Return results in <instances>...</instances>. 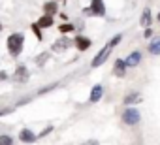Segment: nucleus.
Instances as JSON below:
<instances>
[{
	"label": "nucleus",
	"instance_id": "nucleus-1",
	"mask_svg": "<svg viewBox=\"0 0 160 145\" xmlns=\"http://www.w3.org/2000/svg\"><path fill=\"white\" fill-rule=\"evenodd\" d=\"M121 40H122V34H117V36H113V40H111V42H109V43H108V45H106V47H104V49H102V51H100L96 57H94V58H92V68H98V66H102V64L108 60V57L111 55V49H113V47H115V45H117Z\"/></svg>",
	"mask_w": 160,
	"mask_h": 145
},
{
	"label": "nucleus",
	"instance_id": "nucleus-2",
	"mask_svg": "<svg viewBox=\"0 0 160 145\" xmlns=\"http://www.w3.org/2000/svg\"><path fill=\"white\" fill-rule=\"evenodd\" d=\"M23 43H25V36H23L21 32L12 34V36L8 38V51H10V55H12V57L21 55V51H23Z\"/></svg>",
	"mask_w": 160,
	"mask_h": 145
},
{
	"label": "nucleus",
	"instance_id": "nucleus-3",
	"mask_svg": "<svg viewBox=\"0 0 160 145\" xmlns=\"http://www.w3.org/2000/svg\"><path fill=\"white\" fill-rule=\"evenodd\" d=\"M139 111L138 109H134V108H128V109H124L122 111V122H126V124H138L139 122Z\"/></svg>",
	"mask_w": 160,
	"mask_h": 145
},
{
	"label": "nucleus",
	"instance_id": "nucleus-4",
	"mask_svg": "<svg viewBox=\"0 0 160 145\" xmlns=\"http://www.w3.org/2000/svg\"><path fill=\"white\" fill-rule=\"evenodd\" d=\"M87 13H89V15H104V13H106L104 2H102V0H92V4H91V8L87 10Z\"/></svg>",
	"mask_w": 160,
	"mask_h": 145
},
{
	"label": "nucleus",
	"instance_id": "nucleus-5",
	"mask_svg": "<svg viewBox=\"0 0 160 145\" xmlns=\"http://www.w3.org/2000/svg\"><path fill=\"white\" fill-rule=\"evenodd\" d=\"M73 43H75V47H77L79 51H87L92 42H91L89 38H85V36H77V38L73 40Z\"/></svg>",
	"mask_w": 160,
	"mask_h": 145
},
{
	"label": "nucleus",
	"instance_id": "nucleus-6",
	"mask_svg": "<svg viewBox=\"0 0 160 145\" xmlns=\"http://www.w3.org/2000/svg\"><path fill=\"white\" fill-rule=\"evenodd\" d=\"M139 60H141V53H139V51H134V53H130V55H128V58L124 60V64H126V66H130V68H134V66H138V64H139Z\"/></svg>",
	"mask_w": 160,
	"mask_h": 145
},
{
	"label": "nucleus",
	"instance_id": "nucleus-7",
	"mask_svg": "<svg viewBox=\"0 0 160 145\" xmlns=\"http://www.w3.org/2000/svg\"><path fill=\"white\" fill-rule=\"evenodd\" d=\"M113 74H115L117 78H122V76L126 74V64H124V60H117V62H115V66H113Z\"/></svg>",
	"mask_w": 160,
	"mask_h": 145
},
{
	"label": "nucleus",
	"instance_id": "nucleus-8",
	"mask_svg": "<svg viewBox=\"0 0 160 145\" xmlns=\"http://www.w3.org/2000/svg\"><path fill=\"white\" fill-rule=\"evenodd\" d=\"M68 47H70V42H68L66 38H62V40H57V42H55L53 51H55V53H62V51H66Z\"/></svg>",
	"mask_w": 160,
	"mask_h": 145
},
{
	"label": "nucleus",
	"instance_id": "nucleus-9",
	"mask_svg": "<svg viewBox=\"0 0 160 145\" xmlns=\"http://www.w3.org/2000/svg\"><path fill=\"white\" fill-rule=\"evenodd\" d=\"M15 79H19V81H27L28 79V70H27V66H19L17 70H15Z\"/></svg>",
	"mask_w": 160,
	"mask_h": 145
},
{
	"label": "nucleus",
	"instance_id": "nucleus-10",
	"mask_svg": "<svg viewBox=\"0 0 160 145\" xmlns=\"http://www.w3.org/2000/svg\"><path fill=\"white\" fill-rule=\"evenodd\" d=\"M19 139H21L23 143H32V141L36 139V136H34L30 130H27V128H25V130H21V134H19Z\"/></svg>",
	"mask_w": 160,
	"mask_h": 145
},
{
	"label": "nucleus",
	"instance_id": "nucleus-11",
	"mask_svg": "<svg viewBox=\"0 0 160 145\" xmlns=\"http://www.w3.org/2000/svg\"><path fill=\"white\" fill-rule=\"evenodd\" d=\"M102 91H104L102 85H94V87H92V91H91V102H92V104L102 98Z\"/></svg>",
	"mask_w": 160,
	"mask_h": 145
},
{
	"label": "nucleus",
	"instance_id": "nucleus-12",
	"mask_svg": "<svg viewBox=\"0 0 160 145\" xmlns=\"http://www.w3.org/2000/svg\"><path fill=\"white\" fill-rule=\"evenodd\" d=\"M149 53L151 55H160V38H154L149 43Z\"/></svg>",
	"mask_w": 160,
	"mask_h": 145
},
{
	"label": "nucleus",
	"instance_id": "nucleus-13",
	"mask_svg": "<svg viewBox=\"0 0 160 145\" xmlns=\"http://www.w3.org/2000/svg\"><path fill=\"white\" fill-rule=\"evenodd\" d=\"M53 25V17L51 15H43L40 21H38V27L40 28H47V27H51Z\"/></svg>",
	"mask_w": 160,
	"mask_h": 145
},
{
	"label": "nucleus",
	"instance_id": "nucleus-14",
	"mask_svg": "<svg viewBox=\"0 0 160 145\" xmlns=\"http://www.w3.org/2000/svg\"><path fill=\"white\" fill-rule=\"evenodd\" d=\"M43 10H45V15H55L57 13V2H47L45 6H43Z\"/></svg>",
	"mask_w": 160,
	"mask_h": 145
},
{
	"label": "nucleus",
	"instance_id": "nucleus-15",
	"mask_svg": "<svg viewBox=\"0 0 160 145\" xmlns=\"http://www.w3.org/2000/svg\"><path fill=\"white\" fill-rule=\"evenodd\" d=\"M149 23H151V10H145L141 17V27H149Z\"/></svg>",
	"mask_w": 160,
	"mask_h": 145
},
{
	"label": "nucleus",
	"instance_id": "nucleus-16",
	"mask_svg": "<svg viewBox=\"0 0 160 145\" xmlns=\"http://www.w3.org/2000/svg\"><path fill=\"white\" fill-rule=\"evenodd\" d=\"M136 102H139V94L138 92H132V94H128L124 98V104H136Z\"/></svg>",
	"mask_w": 160,
	"mask_h": 145
},
{
	"label": "nucleus",
	"instance_id": "nucleus-17",
	"mask_svg": "<svg viewBox=\"0 0 160 145\" xmlns=\"http://www.w3.org/2000/svg\"><path fill=\"white\" fill-rule=\"evenodd\" d=\"M0 145H13V139H12L10 136L2 134V136H0Z\"/></svg>",
	"mask_w": 160,
	"mask_h": 145
},
{
	"label": "nucleus",
	"instance_id": "nucleus-18",
	"mask_svg": "<svg viewBox=\"0 0 160 145\" xmlns=\"http://www.w3.org/2000/svg\"><path fill=\"white\" fill-rule=\"evenodd\" d=\"M70 30H73L72 25H60V32H70Z\"/></svg>",
	"mask_w": 160,
	"mask_h": 145
},
{
	"label": "nucleus",
	"instance_id": "nucleus-19",
	"mask_svg": "<svg viewBox=\"0 0 160 145\" xmlns=\"http://www.w3.org/2000/svg\"><path fill=\"white\" fill-rule=\"evenodd\" d=\"M45 58H47V53H43V55H40V58H38V62H36V64H38V66H42V64L45 62Z\"/></svg>",
	"mask_w": 160,
	"mask_h": 145
},
{
	"label": "nucleus",
	"instance_id": "nucleus-20",
	"mask_svg": "<svg viewBox=\"0 0 160 145\" xmlns=\"http://www.w3.org/2000/svg\"><path fill=\"white\" fill-rule=\"evenodd\" d=\"M32 30L36 32V36H38V38H42V34H40V27H38V25H32Z\"/></svg>",
	"mask_w": 160,
	"mask_h": 145
},
{
	"label": "nucleus",
	"instance_id": "nucleus-21",
	"mask_svg": "<svg viewBox=\"0 0 160 145\" xmlns=\"http://www.w3.org/2000/svg\"><path fill=\"white\" fill-rule=\"evenodd\" d=\"M83 145H98V141L96 139H91V141H85Z\"/></svg>",
	"mask_w": 160,
	"mask_h": 145
},
{
	"label": "nucleus",
	"instance_id": "nucleus-22",
	"mask_svg": "<svg viewBox=\"0 0 160 145\" xmlns=\"http://www.w3.org/2000/svg\"><path fill=\"white\" fill-rule=\"evenodd\" d=\"M0 79H6V74H4V72H0Z\"/></svg>",
	"mask_w": 160,
	"mask_h": 145
},
{
	"label": "nucleus",
	"instance_id": "nucleus-23",
	"mask_svg": "<svg viewBox=\"0 0 160 145\" xmlns=\"http://www.w3.org/2000/svg\"><path fill=\"white\" fill-rule=\"evenodd\" d=\"M158 21H160V15H158Z\"/></svg>",
	"mask_w": 160,
	"mask_h": 145
}]
</instances>
